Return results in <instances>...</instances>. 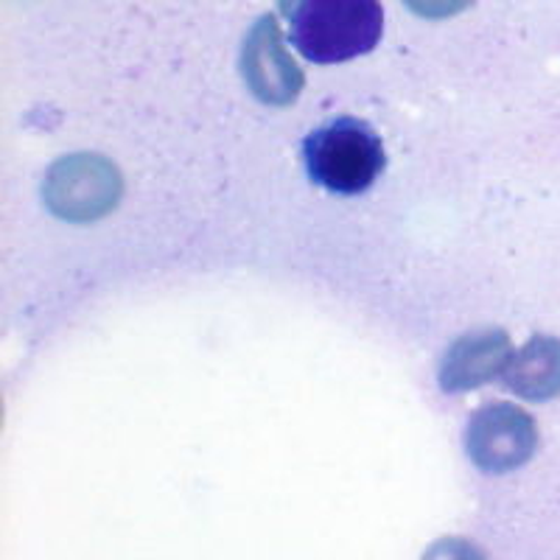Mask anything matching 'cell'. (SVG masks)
Instances as JSON below:
<instances>
[{
    "instance_id": "1",
    "label": "cell",
    "mask_w": 560,
    "mask_h": 560,
    "mask_svg": "<svg viewBox=\"0 0 560 560\" xmlns=\"http://www.w3.org/2000/svg\"><path fill=\"white\" fill-rule=\"evenodd\" d=\"M289 39L314 65L364 57L382 43V0H298L289 12Z\"/></svg>"
},
{
    "instance_id": "2",
    "label": "cell",
    "mask_w": 560,
    "mask_h": 560,
    "mask_svg": "<svg viewBox=\"0 0 560 560\" xmlns=\"http://www.w3.org/2000/svg\"><path fill=\"white\" fill-rule=\"evenodd\" d=\"M303 160L314 185L342 197L368 191L387 166L382 138L359 118H337L314 129L303 143Z\"/></svg>"
},
{
    "instance_id": "3",
    "label": "cell",
    "mask_w": 560,
    "mask_h": 560,
    "mask_svg": "<svg viewBox=\"0 0 560 560\" xmlns=\"http://www.w3.org/2000/svg\"><path fill=\"white\" fill-rule=\"evenodd\" d=\"M124 179L102 154H68L57 160L43 183V202L57 219L88 224L113 213L121 202Z\"/></svg>"
},
{
    "instance_id": "4",
    "label": "cell",
    "mask_w": 560,
    "mask_h": 560,
    "mask_svg": "<svg viewBox=\"0 0 560 560\" xmlns=\"http://www.w3.org/2000/svg\"><path fill=\"white\" fill-rule=\"evenodd\" d=\"M538 452V427L527 409L510 401L479 407L465 427V454L485 474H510Z\"/></svg>"
},
{
    "instance_id": "5",
    "label": "cell",
    "mask_w": 560,
    "mask_h": 560,
    "mask_svg": "<svg viewBox=\"0 0 560 560\" xmlns=\"http://www.w3.org/2000/svg\"><path fill=\"white\" fill-rule=\"evenodd\" d=\"M242 77L249 93L269 107H289L306 88V73L287 51L275 14H261L244 37Z\"/></svg>"
},
{
    "instance_id": "6",
    "label": "cell",
    "mask_w": 560,
    "mask_h": 560,
    "mask_svg": "<svg viewBox=\"0 0 560 560\" xmlns=\"http://www.w3.org/2000/svg\"><path fill=\"white\" fill-rule=\"evenodd\" d=\"M513 357V342L504 328H474L452 342L440 362L438 382L443 393L463 395L502 378Z\"/></svg>"
},
{
    "instance_id": "7",
    "label": "cell",
    "mask_w": 560,
    "mask_h": 560,
    "mask_svg": "<svg viewBox=\"0 0 560 560\" xmlns=\"http://www.w3.org/2000/svg\"><path fill=\"white\" fill-rule=\"evenodd\" d=\"M502 384L518 398L533 404L552 401L560 395V339L538 334L513 350Z\"/></svg>"
},
{
    "instance_id": "8",
    "label": "cell",
    "mask_w": 560,
    "mask_h": 560,
    "mask_svg": "<svg viewBox=\"0 0 560 560\" xmlns=\"http://www.w3.org/2000/svg\"><path fill=\"white\" fill-rule=\"evenodd\" d=\"M420 560H488L482 549L477 547L468 538H459V535H446V538H438L432 547L423 552Z\"/></svg>"
},
{
    "instance_id": "9",
    "label": "cell",
    "mask_w": 560,
    "mask_h": 560,
    "mask_svg": "<svg viewBox=\"0 0 560 560\" xmlns=\"http://www.w3.org/2000/svg\"><path fill=\"white\" fill-rule=\"evenodd\" d=\"M471 3L474 0H404V7H407L409 12L427 20L454 18V14L465 12Z\"/></svg>"
},
{
    "instance_id": "10",
    "label": "cell",
    "mask_w": 560,
    "mask_h": 560,
    "mask_svg": "<svg viewBox=\"0 0 560 560\" xmlns=\"http://www.w3.org/2000/svg\"><path fill=\"white\" fill-rule=\"evenodd\" d=\"M294 3H298V0H278V9H280V14H283V18H289V12H292V7Z\"/></svg>"
}]
</instances>
